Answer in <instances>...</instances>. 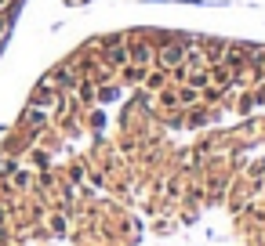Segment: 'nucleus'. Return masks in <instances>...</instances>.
Masks as SVG:
<instances>
[{"instance_id": "obj_4", "label": "nucleus", "mask_w": 265, "mask_h": 246, "mask_svg": "<svg viewBox=\"0 0 265 246\" xmlns=\"http://www.w3.org/2000/svg\"><path fill=\"white\" fill-rule=\"evenodd\" d=\"M146 58H149V47H146L142 40H134V44H131V62H134V65H142Z\"/></svg>"}, {"instance_id": "obj_3", "label": "nucleus", "mask_w": 265, "mask_h": 246, "mask_svg": "<svg viewBox=\"0 0 265 246\" xmlns=\"http://www.w3.org/2000/svg\"><path fill=\"white\" fill-rule=\"evenodd\" d=\"M207 76H211V83H215V87H225V83H229V69H225V65H222V62H218V65H215V69H211V73H207Z\"/></svg>"}, {"instance_id": "obj_6", "label": "nucleus", "mask_w": 265, "mask_h": 246, "mask_svg": "<svg viewBox=\"0 0 265 246\" xmlns=\"http://www.w3.org/2000/svg\"><path fill=\"white\" fill-rule=\"evenodd\" d=\"M164 80H167L164 73H149V76H146V83H149L153 91H160V87H164Z\"/></svg>"}, {"instance_id": "obj_11", "label": "nucleus", "mask_w": 265, "mask_h": 246, "mask_svg": "<svg viewBox=\"0 0 265 246\" xmlns=\"http://www.w3.org/2000/svg\"><path fill=\"white\" fill-rule=\"evenodd\" d=\"M0 33H4V18H0Z\"/></svg>"}, {"instance_id": "obj_8", "label": "nucleus", "mask_w": 265, "mask_h": 246, "mask_svg": "<svg viewBox=\"0 0 265 246\" xmlns=\"http://www.w3.org/2000/svg\"><path fill=\"white\" fill-rule=\"evenodd\" d=\"M109 62H113V65H127V51H124V47H116V51L109 55Z\"/></svg>"}, {"instance_id": "obj_7", "label": "nucleus", "mask_w": 265, "mask_h": 246, "mask_svg": "<svg viewBox=\"0 0 265 246\" xmlns=\"http://www.w3.org/2000/svg\"><path fill=\"white\" fill-rule=\"evenodd\" d=\"M222 55H225V51H222V44H211V47H207V58L215 62V65L222 62Z\"/></svg>"}, {"instance_id": "obj_5", "label": "nucleus", "mask_w": 265, "mask_h": 246, "mask_svg": "<svg viewBox=\"0 0 265 246\" xmlns=\"http://www.w3.org/2000/svg\"><path fill=\"white\" fill-rule=\"evenodd\" d=\"M207 83H211V76H207V73H193V76H189V87H196V91L207 87Z\"/></svg>"}, {"instance_id": "obj_2", "label": "nucleus", "mask_w": 265, "mask_h": 246, "mask_svg": "<svg viewBox=\"0 0 265 246\" xmlns=\"http://www.w3.org/2000/svg\"><path fill=\"white\" fill-rule=\"evenodd\" d=\"M120 76H124V83H142V80H146L142 65H134V62H127V65H124V73H120Z\"/></svg>"}, {"instance_id": "obj_12", "label": "nucleus", "mask_w": 265, "mask_h": 246, "mask_svg": "<svg viewBox=\"0 0 265 246\" xmlns=\"http://www.w3.org/2000/svg\"><path fill=\"white\" fill-rule=\"evenodd\" d=\"M4 4H7V0H0V7H4Z\"/></svg>"}, {"instance_id": "obj_10", "label": "nucleus", "mask_w": 265, "mask_h": 246, "mask_svg": "<svg viewBox=\"0 0 265 246\" xmlns=\"http://www.w3.org/2000/svg\"><path fill=\"white\" fill-rule=\"evenodd\" d=\"M182 102H196V87H182Z\"/></svg>"}, {"instance_id": "obj_9", "label": "nucleus", "mask_w": 265, "mask_h": 246, "mask_svg": "<svg viewBox=\"0 0 265 246\" xmlns=\"http://www.w3.org/2000/svg\"><path fill=\"white\" fill-rule=\"evenodd\" d=\"M33 102H55V94H51V91L44 87V91H36V94H33Z\"/></svg>"}, {"instance_id": "obj_1", "label": "nucleus", "mask_w": 265, "mask_h": 246, "mask_svg": "<svg viewBox=\"0 0 265 246\" xmlns=\"http://www.w3.org/2000/svg\"><path fill=\"white\" fill-rule=\"evenodd\" d=\"M160 62L167 69H178L182 62H185V47H182V44H167V47L160 51Z\"/></svg>"}]
</instances>
